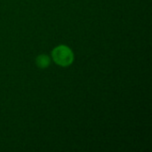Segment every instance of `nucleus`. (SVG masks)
Listing matches in <instances>:
<instances>
[{
	"label": "nucleus",
	"mask_w": 152,
	"mask_h": 152,
	"mask_svg": "<svg viewBox=\"0 0 152 152\" xmlns=\"http://www.w3.org/2000/svg\"><path fill=\"white\" fill-rule=\"evenodd\" d=\"M52 56L53 61L61 67L69 66L74 61V53L72 50L64 45L55 47L52 52Z\"/></svg>",
	"instance_id": "f257e3e1"
},
{
	"label": "nucleus",
	"mask_w": 152,
	"mask_h": 152,
	"mask_svg": "<svg viewBox=\"0 0 152 152\" xmlns=\"http://www.w3.org/2000/svg\"><path fill=\"white\" fill-rule=\"evenodd\" d=\"M51 63L50 58L45 54H41L36 58V64L40 69H46Z\"/></svg>",
	"instance_id": "f03ea898"
}]
</instances>
